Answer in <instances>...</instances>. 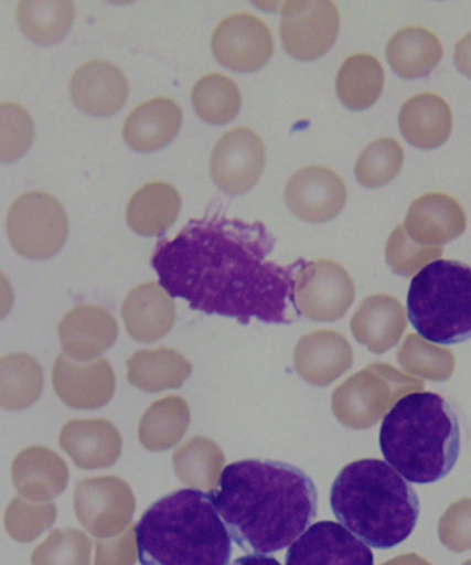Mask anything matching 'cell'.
I'll use <instances>...</instances> for the list:
<instances>
[{"instance_id":"1","label":"cell","mask_w":471,"mask_h":565,"mask_svg":"<svg viewBox=\"0 0 471 565\" xmlns=\"http://www.w3.org/2000/svg\"><path fill=\"white\" fill-rule=\"evenodd\" d=\"M277 239L265 223L223 215L194 218L158 243L151 265L171 298L207 316L277 326L299 321L296 276L304 260H270Z\"/></svg>"},{"instance_id":"2","label":"cell","mask_w":471,"mask_h":565,"mask_svg":"<svg viewBox=\"0 0 471 565\" xmlns=\"http://www.w3.org/2000/svg\"><path fill=\"white\" fill-rule=\"evenodd\" d=\"M211 497L229 536L246 553L283 551L319 513V492L311 477L277 460L226 466Z\"/></svg>"},{"instance_id":"3","label":"cell","mask_w":471,"mask_h":565,"mask_svg":"<svg viewBox=\"0 0 471 565\" xmlns=\"http://www.w3.org/2000/svg\"><path fill=\"white\" fill-rule=\"evenodd\" d=\"M141 565H228L233 540L211 493L184 488L152 503L135 529Z\"/></svg>"},{"instance_id":"4","label":"cell","mask_w":471,"mask_h":565,"mask_svg":"<svg viewBox=\"0 0 471 565\" xmlns=\"http://www.w3.org/2000/svg\"><path fill=\"white\" fill-rule=\"evenodd\" d=\"M330 502L342 525L375 548L408 540L420 513L414 488L379 459H361L343 468L333 481Z\"/></svg>"},{"instance_id":"5","label":"cell","mask_w":471,"mask_h":565,"mask_svg":"<svg viewBox=\"0 0 471 565\" xmlns=\"http://www.w3.org/2000/svg\"><path fill=\"white\" fill-rule=\"evenodd\" d=\"M379 446L386 462L404 479L432 484L458 462V416L440 394H408L383 419Z\"/></svg>"},{"instance_id":"6","label":"cell","mask_w":471,"mask_h":565,"mask_svg":"<svg viewBox=\"0 0 471 565\" xmlns=\"http://www.w3.org/2000/svg\"><path fill=\"white\" fill-rule=\"evenodd\" d=\"M408 318L421 338L440 344L471 339V267L437 260L416 274L407 298Z\"/></svg>"},{"instance_id":"7","label":"cell","mask_w":471,"mask_h":565,"mask_svg":"<svg viewBox=\"0 0 471 565\" xmlns=\"http://www.w3.org/2000/svg\"><path fill=\"white\" fill-rule=\"evenodd\" d=\"M7 232L19 255L31 260L51 259L67 243V212L53 195L32 191L13 202L8 213Z\"/></svg>"},{"instance_id":"8","label":"cell","mask_w":471,"mask_h":565,"mask_svg":"<svg viewBox=\"0 0 471 565\" xmlns=\"http://www.w3.org/2000/svg\"><path fill=\"white\" fill-rule=\"evenodd\" d=\"M425 391V382L415 380L386 364L366 367L344 386V424L368 429L403 396Z\"/></svg>"},{"instance_id":"9","label":"cell","mask_w":471,"mask_h":565,"mask_svg":"<svg viewBox=\"0 0 471 565\" xmlns=\"http://www.w3.org/2000/svg\"><path fill=\"white\" fill-rule=\"evenodd\" d=\"M341 15L333 2H287L282 8L285 51L301 62H314L335 45Z\"/></svg>"},{"instance_id":"10","label":"cell","mask_w":471,"mask_h":565,"mask_svg":"<svg viewBox=\"0 0 471 565\" xmlns=\"http://www.w3.org/2000/svg\"><path fill=\"white\" fill-rule=\"evenodd\" d=\"M266 161L261 137L251 129L235 128L224 134L213 148L212 179L223 193L244 195L259 183Z\"/></svg>"},{"instance_id":"11","label":"cell","mask_w":471,"mask_h":565,"mask_svg":"<svg viewBox=\"0 0 471 565\" xmlns=\"http://www.w3.org/2000/svg\"><path fill=\"white\" fill-rule=\"evenodd\" d=\"M274 40L265 21L254 14L228 15L212 36V52L217 62L234 73L251 74L270 62Z\"/></svg>"},{"instance_id":"12","label":"cell","mask_w":471,"mask_h":565,"mask_svg":"<svg viewBox=\"0 0 471 565\" xmlns=\"http://www.w3.org/2000/svg\"><path fill=\"white\" fill-rule=\"evenodd\" d=\"M355 288L344 267L332 260L301 265L296 276V305L312 320H338L352 306Z\"/></svg>"},{"instance_id":"13","label":"cell","mask_w":471,"mask_h":565,"mask_svg":"<svg viewBox=\"0 0 471 565\" xmlns=\"http://www.w3.org/2000/svg\"><path fill=\"white\" fill-rule=\"evenodd\" d=\"M374 553L335 521L312 524L289 546L285 565H374Z\"/></svg>"},{"instance_id":"14","label":"cell","mask_w":471,"mask_h":565,"mask_svg":"<svg viewBox=\"0 0 471 565\" xmlns=\"http://www.w3.org/2000/svg\"><path fill=\"white\" fill-rule=\"evenodd\" d=\"M347 190L342 175L325 167L298 170L285 186V201L300 221L324 224L341 215Z\"/></svg>"},{"instance_id":"15","label":"cell","mask_w":471,"mask_h":565,"mask_svg":"<svg viewBox=\"0 0 471 565\" xmlns=\"http://www.w3.org/2000/svg\"><path fill=\"white\" fill-rule=\"evenodd\" d=\"M404 227L414 243L441 248L465 232L468 216L453 196L429 193L409 206Z\"/></svg>"},{"instance_id":"16","label":"cell","mask_w":471,"mask_h":565,"mask_svg":"<svg viewBox=\"0 0 471 565\" xmlns=\"http://www.w3.org/2000/svg\"><path fill=\"white\" fill-rule=\"evenodd\" d=\"M69 92L82 111L104 118L122 109L128 100L129 84L117 65L95 60L76 68Z\"/></svg>"},{"instance_id":"17","label":"cell","mask_w":471,"mask_h":565,"mask_svg":"<svg viewBox=\"0 0 471 565\" xmlns=\"http://www.w3.org/2000/svg\"><path fill=\"white\" fill-rule=\"evenodd\" d=\"M52 380L58 398L74 409L101 408L114 392L113 371L106 360L79 365L65 354L58 355Z\"/></svg>"},{"instance_id":"18","label":"cell","mask_w":471,"mask_h":565,"mask_svg":"<svg viewBox=\"0 0 471 565\" xmlns=\"http://www.w3.org/2000/svg\"><path fill=\"white\" fill-rule=\"evenodd\" d=\"M126 487L117 479H89L76 486L74 508L76 518L90 534L113 535L122 525L128 509Z\"/></svg>"},{"instance_id":"19","label":"cell","mask_w":471,"mask_h":565,"mask_svg":"<svg viewBox=\"0 0 471 565\" xmlns=\"http://www.w3.org/2000/svg\"><path fill=\"white\" fill-rule=\"evenodd\" d=\"M12 480L21 497L32 502H46L67 490L69 470L53 449L31 447L15 457Z\"/></svg>"},{"instance_id":"20","label":"cell","mask_w":471,"mask_h":565,"mask_svg":"<svg viewBox=\"0 0 471 565\" xmlns=\"http://www.w3.org/2000/svg\"><path fill=\"white\" fill-rule=\"evenodd\" d=\"M183 111L176 102L157 97L142 103L124 125V140L137 152L160 151L176 139Z\"/></svg>"},{"instance_id":"21","label":"cell","mask_w":471,"mask_h":565,"mask_svg":"<svg viewBox=\"0 0 471 565\" xmlns=\"http://www.w3.org/2000/svg\"><path fill=\"white\" fill-rule=\"evenodd\" d=\"M452 111L442 97L420 93L403 104L398 115L399 131L410 146L436 150L446 145L452 131Z\"/></svg>"},{"instance_id":"22","label":"cell","mask_w":471,"mask_h":565,"mask_svg":"<svg viewBox=\"0 0 471 565\" xmlns=\"http://www.w3.org/2000/svg\"><path fill=\"white\" fill-rule=\"evenodd\" d=\"M117 326L101 307L79 306L71 310L58 326V338L65 355L89 360L111 345Z\"/></svg>"},{"instance_id":"23","label":"cell","mask_w":471,"mask_h":565,"mask_svg":"<svg viewBox=\"0 0 471 565\" xmlns=\"http://www.w3.org/2000/svg\"><path fill=\"white\" fill-rule=\"evenodd\" d=\"M58 444L79 469L89 470L111 466L120 449L118 431L106 420H71Z\"/></svg>"},{"instance_id":"24","label":"cell","mask_w":471,"mask_h":565,"mask_svg":"<svg viewBox=\"0 0 471 565\" xmlns=\"http://www.w3.org/2000/svg\"><path fill=\"white\" fill-rule=\"evenodd\" d=\"M352 328L360 343L368 345L376 354H383L402 340L407 329V316L403 305L393 296H370L355 312Z\"/></svg>"},{"instance_id":"25","label":"cell","mask_w":471,"mask_h":565,"mask_svg":"<svg viewBox=\"0 0 471 565\" xmlns=\"http://www.w3.org/2000/svg\"><path fill=\"white\" fill-rule=\"evenodd\" d=\"M182 211V195L176 186L165 181L141 186L129 201L126 218L141 237H160L176 223Z\"/></svg>"},{"instance_id":"26","label":"cell","mask_w":471,"mask_h":565,"mask_svg":"<svg viewBox=\"0 0 471 565\" xmlns=\"http://www.w3.org/2000/svg\"><path fill=\"white\" fill-rule=\"evenodd\" d=\"M387 62L399 78H425L443 56L437 35L424 26H407L390 38L386 47Z\"/></svg>"},{"instance_id":"27","label":"cell","mask_w":471,"mask_h":565,"mask_svg":"<svg viewBox=\"0 0 471 565\" xmlns=\"http://www.w3.org/2000/svg\"><path fill=\"white\" fill-rule=\"evenodd\" d=\"M385 70L379 60L360 53L344 60L336 78V92L344 107L352 111L374 106L385 87Z\"/></svg>"},{"instance_id":"28","label":"cell","mask_w":471,"mask_h":565,"mask_svg":"<svg viewBox=\"0 0 471 565\" xmlns=\"http://www.w3.org/2000/svg\"><path fill=\"white\" fill-rule=\"evenodd\" d=\"M43 386V367L34 356L14 353L0 360V408L29 409L41 398Z\"/></svg>"},{"instance_id":"29","label":"cell","mask_w":471,"mask_h":565,"mask_svg":"<svg viewBox=\"0 0 471 565\" xmlns=\"http://www.w3.org/2000/svg\"><path fill=\"white\" fill-rule=\"evenodd\" d=\"M74 19L73 2H21L18 7L20 30L36 45L51 46L63 41Z\"/></svg>"},{"instance_id":"30","label":"cell","mask_w":471,"mask_h":565,"mask_svg":"<svg viewBox=\"0 0 471 565\" xmlns=\"http://www.w3.org/2000/svg\"><path fill=\"white\" fill-rule=\"evenodd\" d=\"M193 106L199 117L210 125H226L238 117L243 96L232 78L223 74H207L196 82Z\"/></svg>"},{"instance_id":"31","label":"cell","mask_w":471,"mask_h":565,"mask_svg":"<svg viewBox=\"0 0 471 565\" xmlns=\"http://www.w3.org/2000/svg\"><path fill=\"white\" fill-rule=\"evenodd\" d=\"M397 360L405 372L435 382L451 380L457 366L451 350L426 342L416 333H410L405 339Z\"/></svg>"},{"instance_id":"32","label":"cell","mask_w":471,"mask_h":565,"mask_svg":"<svg viewBox=\"0 0 471 565\" xmlns=\"http://www.w3.org/2000/svg\"><path fill=\"white\" fill-rule=\"evenodd\" d=\"M404 150L393 137L371 142L355 163V178L366 189H381L402 172Z\"/></svg>"},{"instance_id":"33","label":"cell","mask_w":471,"mask_h":565,"mask_svg":"<svg viewBox=\"0 0 471 565\" xmlns=\"http://www.w3.org/2000/svg\"><path fill=\"white\" fill-rule=\"evenodd\" d=\"M57 520V507L52 502H29L15 497L4 513V529L13 541L31 543L51 530Z\"/></svg>"},{"instance_id":"34","label":"cell","mask_w":471,"mask_h":565,"mask_svg":"<svg viewBox=\"0 0 471 565\" xmlns=\"http://www.w3.org/2000/svg\"><path fill=\"white\" fill-rule=\"evenodd\" d=\"M35 139V125L24 107L0 103V163L24 157Z\"/></svg>"},{"instance_id":"35","label":"cell","mask_w":471,"mask_h":565,"mask_svg":"<svg viewBox=\"0 0 471 565\" xmlns=\"http://www.w3.org/2000/svg\"><path fill=\"white\" fill-rule=\"evenodd\" d=\"M92 543L78 530H54L32 553V565H90Z\"/></svg>"},{"instance_id":"36","label":"cell","mask_w":471,"mask_h":565,"mask_svg":"<svg viewBox=\"0 0 471 565\" xmlns=\"http://www.w3.org/2000/svg\"><path fill=\"white\" fill-rule=\"evenodd\" d=\"M442 256V248L414 243L405 232L404 224L393 230L386 244V262L394 274L413 277L421 268L437 262Z\"/></svg>"},{"instance_id":"37","label":"cell","mask_w":471,"mask_h":565,"mask_svg":"<svg viewBox=\"0 0 471 565\" xmlns=\"http://www.w3.org/2000/svg\"><path fill=\"white\" fill-rule=\"evenodd\" d=\"M438 537L453 553L471 551V498L454 502L438 521Z\"/></svg>"},{"instance_id":"38","label":"cell","mask_w":471,"mask_h":565,"mask_svg":"<svg viewBox=\"0 0 471 565\" xmlns=\"http://www.w3.org/2000/svg\"><path fill=\"white\" fill-rule=\"evenodd\" d=\"M128 547L122 542H97L96 565H133Z\"/></svg>"},{"instance_id":"39","label":"cell","mask_w":471,"mask_h":565,"mask_svg":"<svg viewBox=\"0 0 471 565\" xmlns=\"http://www.w3.org/2000/svg\"><path fill=\"white\" fill-rule=\"evenodd\" d=\"M453 57L459 73L471 79V32L457 43Z\"/></svg>"},{"instance_id":"40","label":"cell","mask_w":471,"mask_h":565,"mask_svg":"<svg viewBox=\"0 0 471 565\" xmlns=\"http://www.w3.org/2000/svg\"><path fill=\"white\" fill-rule=\"evenodd\" d=\"M14 305V290L7 276L0 271V321L7 318Z\"/></svg>"},{"instance_id":"41","label":"cell","mask_w":471,"mask_h":565,"mask_svg":"<svg viewBox=\"0 0 471 565\" xmlns=\"http://www.w3.org/2000/svg\"><path fill=\"white\" fill-rule=\"evenodd\" d=\"M232 565H281L276 557L266 554H248V556L235 559Z\"/></svg>"},{"instance_id":"42","label":"cell","mask_w":471,"mask_h":565,"mask_svg":"<svg viewBox=\"0 0 471 565\" xmlns=\"http://www.w3.org/2000/svg\"><path fill=\"white\" fill-rule=\"evenodd\" d=\"M382 565H432V564L430 562H427L426 558L420 557L419 554L409 553V554H402V556L393 558V559H390V562H387Z\"/></svg>"},{"instance_id":"43","label":"cell","mask_w":471,"mask_h":565,"mask_svg":"<svg viewBox=\"0 0 471 565\" xmlns=\"http://www.w3.org/2000/svg\"><path fill=\"white\" fill-rule=\"evenodd\" d=\"M462 565H471V558L468 559V562L463 563Z\"/></svg>"}]
</instances>
